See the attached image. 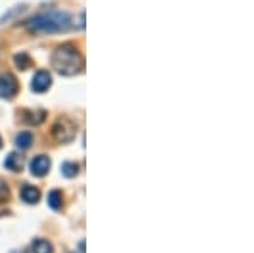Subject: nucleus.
I'll return each mask as SVG.
<instances>
[{
	"instance_id": "nucleus-1",
	"label": "nucleus",
	"mask_w": 254,
	"mask_h": 253,
	"mask_svg": "<svg viewBox=\"0 0 254 253\" xmlns=\"http://www.w3.org/2000/svg\"><path fill=\"white\" fill-rule=\"evenodd\" d=\"M53 68L63 77H73L83 70V56L73 44H61L55 50L51 58Z\"/></svg>"
},
{
	"instance_id": "nucleus-2",
	"label": "nucleus",
	"mask_w": 254,
	"mask_h": 253,
	"mask_svg": "<svg viewBox=\"0 0 254 253\" xmlns=\"http://www.w3.org/2000/svg\"><path fill=\"white\" fill-rule=\"evenodd\" d=\"M69 24H71V17H69L68 12L49 10L34 15L27 22V27L36 32H60V31H66Z\"/></svg>"
},
{
	"instance_id": "nucleus-3",
	"label": "nucleus",
	"mask_w": 254,
	"mask_h": 253,
	"mask_svg": "<svg viewBox=\"0 0 254 253\" xmlns=\"http://www.w3.org/2000/svg\"><path fill=\"white\" fill-rule=\"evenodd\" d=\"M76 134V124L69 121L68 117H60L58 121L53 124V136L60 143H69Z\"/></svg>"
},
{
	"instance_id": "nucleus-4",
	"label": "nucleus",
	"mask_w": 254,
	"mask_h": 253,
	"mask_svg": "<svg viewBox=\"0 0 254 253\" xmlns=\"http://www.w3.org/2000/svg\"><path fill=\"white\" fill-rule=\"evenodd\" d=\"M19 84L14 75L10 73H3L0 75V99H12L17 93Z\"/></svg>"
},
{
	"instance_id": "nucleus-5",
	"label": "nucleus",
	"mask_w": 254,
	"mask_h": 253,
	"mask_svg": "<svg viewBox=\"0 0 254 253\" xmlns=\"http://www.w3.org/2000/svg\"><path fill=\"white\" fill-rule=\"evenodd\" d=\"M51 75H49V72L46 70H39V72H36V75L32 77V82H31V87H32V90L34 92H38V93H43V92H46L49 87H51Z\"/></svg>"
},
{
	"instance_id": "nucleus-6",
	"label": "nucleus",
	"mask_w": 254,
	"mask_h": 253,
	"mask_svg": "<svg viewBox=\"0 0 254 253\" xmlns=\"http://www.w3.org/2000/svg\"><path fill=\"white\" fill-rule=\"evenodd\" d=\"M31 173L34 175V177H44L49 169H51V162H49L48 157H44V155H39V157L32 158L31 160Z\"/></svg>"
},
{
	"instance_id": "nucleus-7",
	"label": "nucleus",
	"mask_w": 254,
	"mask_h": 253,
	"mask_svg": "<svg viewBox=\"0 0 254 253\" xmlns=\"http://www.w3.org/2000/svg\"><path fill=\"white\" fill-rule=\"evenodd\" d=\"M20 197H22L27 204H36L39 201L41 192L34 185H24L22 189H20Z\"/></svg>"
},
{
	"instance_id": "nucleus-8",
	"label": "nucleus",
	"mask_w": 254,
	"mask_h": 253,
	"mask_svg": "<svg viewBox=\"0 0 254 253\" xmlns=\"http://www.w3.org/2000/svg\"><path fill=\"white\" fill-rule=\"evenodd\" d=\"M3 165H5V169H9L10 172H19V170H22V158H20V155L17 153H10L9 157H7V160L3 162Z\"/></svg>"
},
{
	"instance_id": "nucleus-9",
	"label": "nucleus",
	"mask_w": 254,
	"mask_h": 253,
	"mask_svg": "<svg viewBox=\"0 0 254 253\" xmlns=\"http://www.w3.org/2000/svg\"><path fill=\"white\" fill-rule=\"evenodd\" d=\"M32 253H53V245L46 240H34L32 242Z\"/></svg>"
},
{
	"instance_id": "nucleus-10",
	"label": "nucleus",
	"mask_w": 254,
	"mask_h": 253,
	"mask_svg": "<svg viewBox=\"0 0 254 253\" xmlns=\"http://www.w3.org/2000/svg\"><path fill=\"white\" fill-rule=\"evenodd\" d=\"M15 145H17V148L20 150H29L31 145H32V134L24 131L17 134V138H15Z\"/></svg>"
},
{
	"instance_id": "nucleus-11",
	"label": "nucleus",
	"mask_w": 254,
	"mask_h": 253,
	"mask_svg": "<svg viewBox=\"0 0 254 253\" xmlns=\"http://www.w3.org/2000/svg\"><path fill=\"white\" fill-rule=\"evenodd\" d=\"M48 204L53 209H60L61 204H63V194H61L60 190H51V192L48 194Z\"/></svg>"
},
{
	"instance_id": "nucleus-12",
	"label": "nucleus",
	"mask_w": 254,
	"mask_h": 253,
	"mask_svg": "<svg viewBox=\"0 0 254 253\" xmlns=\"http://www.w3.org/2000/svg\"><path fill=\"white\" fill-rule=\"evenodd\" d=\"M78 170H80V167L76 165L75 162H64L63 165H61V172H63L64 177H68V178L75 177V175L78 173Z\"/></svg>"
},
{
	"instance_id": "nucleus-13",
	"label": "nucleus",
	"mask_w": 254,
	"mask_h": 253,
	"mask_svg": "<svg viewBox=\"0 0 254 253\" xmlns=\"http://www.w3.org/2000/svg\"><path fill=\"white\" fill-rule=\"evenodd\" d=\"M14 61H15V67H17L19 70H27V68H29V65L32 63L29 55H26V53H19V55H15Z\"/></svg>"
},
{
	"instance_id": "nucleus-14",
	"label": "nucleus",
	"mask_w": 254,
	"mask_h": 253,
	"mask_svg": "<svg viewBox=\"0 0 254 253\" xmlns=\"http://www.w3.org/2000/svg\"><path fill=\"white\" fill-rule=\"evenodd\" d=\"M0 148H2V138H0Z\"/></svg>"
}]
</instances>
